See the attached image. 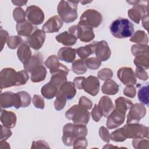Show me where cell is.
Segmentation results:
<instances>
[{
	"label": "cell",
	"mask_w": 149,
	"mask_h": 149,
	"mask_svg": "<svg viewBox=\"0 0 149 149\" xmlns=\"http://www.w3.org/2000/svg\"><path fill=\"white\" fill-rule=\"evenodd\" d=\"M87 128L85 125L68 123L63 127L62 141L65 146H71L79 137H86Z\"/></svg>",
	"instance_id": "cell-1"
},
{
	"label": "cell",
	"mask_w": 149,
	"mask_h": 149,
	"mask_svg": "<svg viewBox=\"0 0 149 149\" xmlns=\"http://www.w3.org/2000/svg\"><path fill=\"white\" fill-rule=\"evenodd\" d=\"M109 30L113 37L117 38H125L133 35L134 26L127 19L119 17L111 23Z\"/></svg>",
	"instance_id": "cell-2"
},
{
	"label": "cell",
	"mask_w": 149,
	"mask_h": 149,
	"mask_svg": "<svg viewBox=\"0 0 149 149\" xmlns=\"http://www.w3.org/2000/svg\"><path fill=\"white\" fill-rule=\"evenodd\" d=\"M79 1H61L57 7V12L63 22L69 23L77 18V3Z\"/></svg>",
	"instance_id": "cell-3"
},
{
	"label": "cell",
	"mask_w": 149,
	"mask_h": 149,
	"mask_svg": "<svg viewBox=\"0 0 149 149\" xmlns=\"http://www.w3.org/2000/svg\"><path fill=\"white\" fill-rule=\"evenodd\" d=\"M65 116L75 124L86 125L90 120V113L88 110L79 104L73 105L67 110Z\"/></svg>",
	"instance_id": "cell-4"
},
{
	"label": "cell",
	"mask_w": 149,
	"mask_h": 149,
	"mask_svg": "<svg viewBox=\"0 0 149 149\" xmlns=\"http://www.w3.org/2000/svg\"><path fill=\"white\" fill-rule=\"evenodd\" d=\"M121 128L126 139H147L148 137V127L138 123H127Z\"/></svg>",
	"instance_id": "cell-5"
},
{
	"label": "cell",
	"mask_w": 149,
	"mask_h": 149,
	"mask_svg": "<svg viewBox=\"0 0 149 149\" xmlns=\"http://www.w3.org/2000/svg\"><path fill=\"white\" fill-rule=\"evenodd\" d=\"M127 2L134 6L129 9L128 16L134 23L139 24L142 18L148 15V1H130Z\"/></svg>",
	"instance_id": "cell-6"
},
{
	"label": "cell",
	"mask_w": 149,
	"mask_h": 149,
	"mask_svg": "<svg viewBox=\"0 0 149 149\" xmlns=\"http://www.w3.org/2000/svg\"><path fill=\"white\" fill-rule=\"evenodd\" d=\"M102 19L103 17L100 12L95 9H89L82 13L78 24L97 28L101 24Z\"/></svg>",
	"instance_id": "cell-7"
},
{
	"label": "cell",
	"mask_w": 149,
	"mask_h": 149,
	"mask_svg": "<svg viewBox=\"0 0 149 149\" xmlns=\"http://www.w3.org/2000/svg\"><path fill=\"white\" fill-rule=\"evenodd\" d=\"M68 31L69 33L74 34L77 38L84 42H90L95 37L93 29L88 26L79 24L73 25L69 28Z\"/></svg>",
	"instance_id": "cell-8"
},
{
	"label": "cell",
	"mask_w": 149,
	"mask_h": 149,
	"mask_svg": "<svg viewBox=\"0 0 149 149\" xmlns=\"http://www.w3.org/2000/svg\"><path fill=\"white\" fill-rule=\"evenodd\" d=\"M17 74L16 70L10 68H6L1 71V88H5L12 86H17Z\"/></svg>",
	"instance_id": "cell-9"
},
{
	"label": "cell",
	"mask_w": 149,
	"mask_h": 149,
	"mask_svg": "<svg viewBox=\"0 0 149 149\" xmlns=\"http://www.w3.org/2000/svg\"><path fill=\"white\" fill-rule=\"evenodd\" d=\"M1 107L7 108L14 107L16 109L22 107V101L19 94L11 91H5L1 94Z\"/></svg>",
	"instance_id": "cell-10"
},
{
	"label": "cell",
	"mask_w": 149,
	"mask_h": 149,
	"mask_svg": "<svg viewBox=\"0 0 149 149\" xmlns=\"http://www.w3.org/2000/svg\"><path fill=\"white\" fill-rule=\"evenodd\" d=\"M93 53L101 61H106L111 56V51L107 41L102 40L100 41H93L90 44Z\"/></svg>",
	"instance_id": "cell-11"
},
{
	"label": "cell",
	"mask_w": 149,
	"mask_h": 149,
	"mask_svg": "<svg viewBox=\"0 0 149 149\" xmlns=\"http://www.w3.org/2000/svg\"><path fill=\"white\" fill-rule=\"evenodd\" d=\"M146 114V109L143 104L136 103L133 104L129 109L127 116V123H139Z\"/></svg>",
	"instance_id": "cell-12"
},
{
	"label": "cell",
	"mask_w": 149,
	"mask_h": 149,
	"mask_svg": "<svg viewBox=\"0 0 149 149\" xmlns=\"http://www.w3.org/2000/svg\"><path fill=\"white\" fill-rule=\"evenodd\" d=\"M26 16L29 22L32 24H41L44 20V13L42 10L36 5L28 6L26 9Z\"/></svg>",
	"instance_id": "cell-13"
},
{
	"label": "cell",
	"mask_w": 149,
	"mask_h": 149,
	"mask_svg": "<svg viewBox=\"0 0 149 149\" xmlns=\"http://www.w3.org/2000/svg\"><path fill=\"white\" fill-rule=\"evenodd\" d=\"M117 76L119 80L125 86H134L137 82L135 73L132 68L122 67L117 72Z\"/></svg>",
	"instance_id": "cell-14"
},
{
	"label": "cell",
	"mask_w": 149,
	"mask_h": 149,
	"mask_svg": "<svg viewBox=\"0 0 149 149\" xmlns=\"http://www.w3.org/2000/svg\"><path fill=\"white\" fill-rule=\"evenodd\" d=\"M45 37V33L43 30L37 29L28 37L26 43L33 49L38 50L42 47Z\"/></svg>",
	"instance_id": "cell-15"
},
{
	"label": "cell",
	"mask_w": 149,
	"mask_h": 149,
	"mask_svg": "<svg viewBox=\"0 0 149 149\" xmlns=\"http://www.w3.org/2000/svg\"><path fill=\"white\" fill-rule=\"evenodd\" d=\"M126 113L117 109H113L107 117L106 125L109 129H115L123 123Z\"/></svg>",
	"instance_id": "cell-16"
},
{
	"label": "cell",
	"mask_w": 149,
	"mask_h": 149,
	"mask_svg": "<svg viewBox=\"0 0 149 149\" xmlns=\"http://www.w3.org/2000/svg\"><path fill=\"white\" fill-rule=\"evenodd\" d=\"M100 87L98 79L94 76L85 77L82 83V89L92 96H95L98 94Z\"/></svg>",
	"instance_id": "cell-17"
},
{
	"label": "cell",
	"mask_w": 149,
	"mask_h": 149,
	"mask_svg": "<svg viewBox=\"0 0 149 149\" xmlns=\"http://www.w3.org/2000/svg\"><path fill=\"white\" fill-rule=\"evenodd\" d=\"M76 90L74 84L71 81H66L60 86L56 96L70 100L76 95Z\"/></svg>",
	"instance_id": "cell-18"
},
{
	"label": "cell",
	"mask_w": 149,
	"mask_h": 149,
	"mask_svg": "<svg viewBox=\"0 0 149 149\" xmlns=\"http://www.w3.org/2000/svg\"><path fill=\"white\" fill-rule=\"evenodd\" d=\"M63 26V21L59 16L55 15L51 17L44 23L42 30L47 33H54L58 32Z\"/></svg>",
	"instance_id": "cell-19"
},
{
	"label": "cell",
	"mask_w": 149,
	"mask_h": 149,
	"mask_svg": "<svg viewBox=\"0 0 149 149\" xmlns=\"http://www.w3.org/2000/svg\"><path fill=\"white\" fill-rule=\"evenodd\" d=\"M16 29L18 35L29 37L37 30V27L28 20H24L20 23H17Z\"/></svg>",
	"instance_id": "cell-20"
},
{
	"label": "cell",
	"mask_w": 149,
	"mask_h": 149,
	"mask_svg": "<svg viewBox=\"0 0 149 149\" xmlns=\"http://www.w3.org/2000/svg\"><path fill=\"white\" fill-rule=\"evenodd\" d=\"M16 115L12 111L1 110V122L3 126L9 128H13L16 124Z\"/></svg>",
	"instance_id": "cell-21"
},
{
	"label": "cell",
	"mask_w": 149,
	"mask_h": 149,
	"mask_svg": "<svg viewBox=\"0 0 149 149\" xmlns=\"http://www.w3.org/2000/svg\"><path fill=\"white\" fill-rule=\"evenodd\" d=\"M76 49L73 48L69 47H62L58 52V57L61 61L67 63H72L76 58Z\"/></svg>",
	"instance_id": "cell-22"
},
{
	"label": "cell",
	"mask_w": 149,
	"mask_h": 149,
	"mask_svg": "<svg viewBox=\"0 0 149 149\" xmlns=\"http://www.w3.org/2000/svg\"><path fill=\"white\" fill-rule=\"evenodd\" d=\"M17 55L18 59L23 64V65L27 64L32 56V53L30 46L26 42L21 44L17 49Z\"/></svg>",
	"instance_id": "cell-23"
},
{
	"label": "cell",
	"mask_w": 149,
	"mask_h": 149,
	"mask_svg": "<svg viewBox=\"0 0 149 149\" xmlns=\"http://www.w3.org/2000/svg\"><path fill=\"white\" fill-rule=\"evenodd\" d=\"M98 106L101 110L102 115L107 118L114 109V105L112 100L108 96H103L99 101Z\"/></svg>",
	"instance_id": "cell-24"
},
{
	"label": "cell",
	"mask_w": 149,
	"mask_h": 149,
	"mask_svg": "<svg viewBox=\"0 0 149 149\" xmlns=\"http://www.w3.org/2000/svg\"><path fill=\"white\" fill-rule=\"evenodd\" d=\"M31 81L33 83H38L44 81L47 73V70L42 65L34 67L30 72Z\"/></svg>",
	"instance_id": "cell-25"
},
{
	"label": "cell",
	"mask_w": 149,
	"mask_h": 149,
	"mask_svg": "<svg viewBox=\"0 0 149 149\" xmlns=\"http://www.w3.org/2000/svg\"><path fill=\"white\" fill-rule=\"evenodd\" d=\"M55 39L58 42L67 47L74 45L77 40V37L74 34L68 31H63L57 35L55 37Z\"/></svg>",
	"instance_id": "cell-26"
},
{
	"label": "cell",
	"mask_w": 149,
	"mask_h": 149,
	"mask_svg": "<svg viewBox=\"0 0 149 149\" xmlns=\"http://www.w3.org/2000/svg\"><path fill=\"white\" fill-rule=\"evenodd\" d=\"M101 90L105 94L113 95L119 91V86L114 80L110 79L105 81L102 86Z\"/></svg>",
	"instance_id": "cell-27"
},
{
	"label": "cell",
	"mask_w": 149,
	"mask_h": 149,
	"mask_svg": "<svg viewBox=\"0 0 149 149\" xmlns=\"http://www.w3.org/2000/svg\"><path fill=\"white\" fill-rule=\"evenodd\" d=\"M59 88L54 84L48 82L47 84L43 86L41 89L42 95L47 99H52L56 95Z\"/></svg>",
	"instance_id": "cell-28"
},
{
	"label": "cell",
	"mask_w": 149,
	"mask_h": 149,
	"mask_svg": "<svg viewBox=\"0 0 149 149\" xmlns=\"http://www.w3.org/2000/svg\"><path fill=\"white\" fill-rule=\"evenodd\" d=\"M42 63H43L42 55L38 52L31 56L29 62L25 65H24V69L27 72L30 73L31 70L34 67L40 65H42Z\"/></svg>",
	"instance_id": "cell-29"
},
{
	"label": "cell",
	"mask_w": 149,
	"mask_h": 149,
	"mask_svg": "<svg viewBox=\"0 0 149 149\" xmlns=\"http://www.w3.org/2000/svg\"><path fill=\"white\" fill-rule=\"evenodd\" d=\"M115 103L116 109L125 113H126L127 109H130L133 104L130 100L123 97H119L116 98L115 101Z\"/></svg>",
	"instance_id": "cell-30"
},
{
	"label": "cell",
	"mask_w": 149,
	"mask_h": 149,
	"mask_svg": "<svg viewBox=\"0 0 149 149\" xmlns=\"http://www.w3.org/2000/svg\"><path fill=\"white\" fill-rule=\"evenodd\" d=\"M129 40L132 42L137 43V44L147 45L148 42V36L143 30L136 31Z\"/></svg>",
	"instance_id": "cell-31"
},
{
	"label": "cell",
	"mask_w": 149,
	"mask_h": 149,
	"mask_svg": "<svg viewBox=\"0 0 149 149\" xmlns=\"http://www.w3.org/2000/svg\"><path fill=\"white\" fill-rule=\"evenodd\" d=\"M148 84L147 83L146 85L141 86L139 90L137 93L138 99L139 101L144 105H146V106H148L149 104V100H148Z\"/></svg>",
	"instance_id": "cell-32"
},
{
	"label": "cell",
	"mask_w": 149,
	"mask_h": 149,
	"mask_svg": "<svg viewBox=\"0 0 149 149\" xmlns=\"http://www.w3.org/2000/svg\"><path fill=\"white\" fill-rule=\"evenodd\" d=\"M67 75L63 72L55 73L52 74L49 82L59 88L63 83L67 81Z\"/></svg>",
	"instance_id": "cell-33"
},
{
	"label": "cell",
	"mask_w": 149,
	"mask_h": 149,
	"mask_svg": "<svg viewBox=\"0 0 149 149\" xmlns=\"http://www.w3.org/2000/svg\"><path fill=\"white\" fill-rule=\"evenodd\" d=\"M44 64L47 68L49 69L50 73H52L59 67L61 63L59 62V58L58 56L55 55H52L48 56L45 61Z\"/></svg>",
	"instance_id": "cell-34"
},
{
	"label": "cell",
	"mask_w": 149,
	"mask_h": 149,
	"mask_svg": "<svg viewBox=\"0 0 149 149\" xmlns=\"http://www.w3.org/2000/svg\"><path fill=\"white\" fill-rule=\"evenodd\" d=\"M87 66L84 59H77L72 65V71L76 74H83L87 71Z\"/></svg>",
	"instance_id": "cell-35"
},
{
	"label": "cell",
	"mask_w": 149,
	"mask_h": 149,
	"mask_svg": "<svg viewBox=\"0 0 149 149\" xmlns=\"http://www.w3.org/2000/svg\"><path fill=\"white\" fill-rule=\"evenodd\" d=\"M132 54L134 56L148 55V45L143 44H134L131 48Z\"/></svg>",
	"instance_id": "cell-36"
},
{
	"label": "cell",
	"mask_w": 149,
	"mask_h": 149,
	"mask_svg": "<svg viewBox=\"0 0 149 149\" xmlns=\"http://www.w3.org/2000/svg\"><path fill=\"white\" fill-rule=\"evenodd\" d=\"M133 63L136 66L141 67L144 70H147L148 69V55H142L135 56Z\"/></svg>",
	"instance_id": "cell-37"
},
{
	"label": "cell",
	"mask_w": 149,
	"mask_h": 149,
	"mask_svg": "<svg viewBox=\"0 0 149 149\" xmlns=\"http://www.w3.org/2000/svg\"><path fill=\"white\" fill-rule=\"evenodd\" d=\"M76 51L78 56L82 59H84L90 55L94 54L90 44L84 47H80L77 48L76 49Z\"/></svg>",
	"instance_id": "cell-38"
},
{
	"label": "cell",
	"mask_w": 149,
	"mask_h": 149,
	"mask_svg": "<svg viewBox=\"0 0 149 149\" xmlns=\"http://www.w3.org/2000/svg\"><path fill=\"white\" fill-rule=\"evenodd\" d=\"M23 41V39L20 36H10L8 38L6 44L9 48L13 49L17 48L20 44H22Z\"/></svg>",
	"instance_id": "cell-39"
},
{
	"label": "cell",
	"mask_w": 149,
	"mask_h": 149,
	"mask_svg": "<svg viewBox=\"0 0 149 149\" xmlns=\"http://www.w3.org/2000/svg\"><path fill=\"white\" fill-rule=\"evenodd\" d=\"M85 62L87 68L91 70L98 69L101 65V61L97 57L89 58L85 60Z\"/></svg>",
	"instance_id": "cell-40"
},
{
	"label": "cell",
	"mask_w": 149,
	"mask_h": 149,
	"mask_svg": "<svg viewBox=\"0 0 149 149\" xmlns=\"http://www.w3.org/2000/svg\"><path fill=\"white\" fill-rule=\"evenodd\" d=\"M13 16L17 23H20L26 20V12L20 7H17L13 10Z\"/></svg>",
	"instance_id": "cell-41"
},
{
	"label": "cell",
	"mask_w": 149,
	"mask_h": 149,
	"mask_svg": "<svg viewBox=\"0 0 149 149\" xmlns=\"http://www.w3.org/2000/svg\"><path fill=\"white\" fill-rule=\"evenodd\" d=\"M132 144L134 148L143 149L148 148V140L144 138L134 139L132 141Z\"/></svg>",
	"instance_id": "cell-42"
},
{
	"label": "cell",
	"mask_w": 149,
	"mask_h": 149,
	"mask_svg": "<svg viewBox=\"0 0 149 149\" xmlns=\"http://www.w3.org/2000/svg\"><path fill=\"white\" fill-rule=\"evenodd\" d=\"M110 139L115 142H122L126 140V138L123 133L122 128H119L110 134Z\"/></svg>",
	"instance_id": "cell-43"
},
{
	"label": "cell",
	"mask_w": 149,
	"mask_h": 149,
	"mask_svg": "<svg viewBox=\"0 0 149 149\" xmlns=\"http://www.w3.org/2000/svg\"><path fill=\"white\" fill-rule=\"evenodd\" d=\"M98 77L102 80H107L113 77V72L109 68H103L97 73Z\"/></svg>",
	"instance_id": "cell-44"
},
{
	"label": "cell",
	"mask_w": 149,
	"mask_h": 149,
	"mask_svg": "<svg viewBox=\"0 0 149 149\" xmlns=\"http://www.w3.org/2000/svg\"><path fill=\"white\" fill-rule=\"evenodd\" d=\"M17 93L19 94L21 98L22 107L25 108L29 106L31 103V97L30 94L25 91H20Z\"/></svg>",
	"instance_id": "cell-45"
},
{
	"label": "cell",
	"mask_w": 149,
	"mask_h": 149,
	"mask_svg": "<svg viewBox=\"0 0 149 149\" xmlns=\"http://www.w3.org/2000/svg\"><path fill=\"white\" fill-rule=\"evenodd\" d=\"M17 86L25 84L28 81L29 78L28 72L25 70H20L17 72Z\"/></svg>",
	"instance_id": "cell-46"
},
{
	"label": "cell",
	"mask_w": 149,
	"mask_h": 149,
	"mask_svg": "<svg viewBox=\"0 0 149 149\" xmlns=\"http://www.w3.org/2000/svg\"><path fill=\"white\" fill-rule=\"evenodd\" d=\"M32 102L33 105L36 108L43 109L45 108V102L44 98L40 95L35 94L34 95Z\"/></svg>",
	"instance_id": "cell-47"
},
{
	"label": "cell",
	"mask_w": 149,
	"mask_h": 149,
	"mask_svg": "<svg viewBox=\"0 0 149 149\" xmlns=\"http://www.w3.org/2000/svg\"><path fill=\"white\" fill-rule=\"evenodd\" d=\"M73 148H86L87 146V141L86 137H77L73 144Z\"/></svg>",
	"instance_id": "cell-48"
},
{
	"label": "cell",
	"mask_w": 149,
	"mask_h": 149,
	"mask_svg": "<svg viewBox=\"0 0 149 149\" xmlns=\"http://www.w3.org/2000/svg\"><path fill=\"white\" fill-rule=\"evenodd\" d=\"M91 115L93 119L96 122H99L100 120L101 119V117L103 116L101 110L100 109L97 104L94 105V107L91 111Z\"/></svg>",
	"instance_id": "cell-49"
},
{
	"label": "cell",
	"mask_w": 149,
	"mask_h": 149,
	"mask_svg": "<svg viewBox=\"0 0 149 149\" xmlns=\"http://www.w3.org/2000/svg\"><path fill=\"white\" fill-rule=\"evenodd\" d=\"M79 105L87 109V110L91 109L93 107L92 101L86 96H81L79 101Z\"/></svg>",
	"instance_id": "cell-50"
},
{
	"label": "cell",
	"mask_w": 149,
	"mask_h": 149,
	"mask_svg": "<svg viewBox=\"0 0 149 149\" xmlns=\"http://www.w3.org/2000/svg\"><path fill=\"white\" fill-rule=\"evenodd\" d=\"M66 103V100L62 97L56 96V99L54 101V108L57 111H61L64 108Z\"/></svg>",
	"instance_id": "cell-51"
},
{
	"label": "cell",
	"mask_w": 149,
	"mask_h": 149,
	"mask_svg": "<svg viewBox=\"0 0 149 149\" xmlns=\"http://www.w3.org/2000/svg\"><path fill=\"white\" fill-rule=\"evenodd\" d=\"M135 75H136V77H138L141 80L146 81L148 79V76L147 73L145 71V70L143 68L141 67L136 66Z\"/></svg>",
	"instance_id": "cell-52"
},
{
	"label": "cell",
	"mask_w": 149,
	"mask_h": 149,
	"mask_svg": "<svg viewBox=\"0 0 149 149\" xmlns=\"http://www.w3.org/2000/svg\"><path fill=\"white\" fill-rule=\"evenodd\" d=\"M136 94V88L133 86L129 85L123 89V94L129 98H134Z\"/></svg>",
	"instance_id": "cell-53"
},
{
	"label": "cell",
	"mask_w": 149,
	"mask_h": 149,
	"mask_svg": "<svg viewBox=\"0 0 149 149\" xmlns=\"http://www.w3.org/2000/svg\"><path fill=\"white\" fill-rule=\"evenodd\" d=\"M99 134L100 137L103 140V141L109 143L110 141V134L109 131L104 126L100 127L99 129Z\"/></svg>",
	"instance_id": "cell-54"
},
{
	"label": "cell",
	"mask_w": 149,
	"mask_h": 149,
	"mask_svg": "<svg viewBox=\"0 0 149 149\" xmlns=\"http://www.w3.org/2000/svg\"><path fill=\"white\" fill-rule=\"evenodd\" d=\"M12 135V132L9 128L1 125V141L6 140Z\"/></svg>",
	"instance_id": "cell-55"
},
{
	"label": "cell",
	"mask_w": 149,
	"mask_h": 149,
	"mask_svg": "<svg viewBox=\"0 0 149 149\" xmlns=\"http://www.w3.org/2000/svg\"><path fill=\"white\" fill-rule=\"evenodd\" d=\"M49 148V146H48V143L45 141L44 140H40L37 141H33L32 142V146L31 148Z\"/></svg>",
	"instance_id": "cell-56"
},
{
	"label": "cell",
	"mask_w": 149,
	"mask_h": 149,
	"mask_svg": "<svg viewBox=\"0 0 149 149\" xmlns=\"http://www.w3.org/2000/svg\"><path fill=\"white\" fill-rule=\"evenodd\" d=\"M8 36V33L6 30H3L2 29H1V51L3 49V45L5 42L7 41Z\"/></svg>",
	"instance_id": "cell-57"
},
{
	"label": "cell",
	"mask_w": 149,
	"mask_h": 149,
	"mask_svg": "<svg viewBox=\"0 0 149 149\" xmlns=\"http://www.w3.org/2000/svg\"><path fill=\"white\" fill-rule=\"evenodd\" d=\"M84 79H85V77H83V76L76 77L74 79L73 83L74 84V86L77 88H78L79 90H81L82 89V83H83V81Z\"/></svg>",
	"instance_id": "cell-58"
},
{
	"label": "cell",
	"mask_w": 149,
	"mask_h": 149,
	"mask_svg": "<svg viewBox=\"0 0 149 149\" xmlns=\"http://www.w3.org/2000/svg\"><path fill=\"white\" fill-rule=\"evenodd\" d=\"M142 26L146 30H148V15H146L142 18Z\"/></svg>",
	"instance_id": "cell-59"
},
{
	"label": "cell",
	"mask_w": 149,
	"mask_h": 149,
	"mask_svg": "<svg viewBox=\"0 0 149 149\" xmlns=\"http://www.w3.org/2000/svg\"><path fill=\"white\" fill-rule=\"evenodd\" d=\"M12 2L15 5L21 6L24 5L27 2V1H12Z\"/></svg>",
	"instance_id": "cell-60"
},
{
	"label": "cell",
	"mask_w": 149,
	"mask_h": 149,
	"mask_svg": "<svg viewBox=\"0 0 149 149\" xmlns=\"http://www.w3.org/2000/svg\"><path fill=\"white\" fill-rule=\"evenodd\" d=\"M80 2H81L83 5H85V4L87 3H90V2H91V1H81Z\"/></svg>",
	"instance_id": "cell-61"
}]
</instances>
